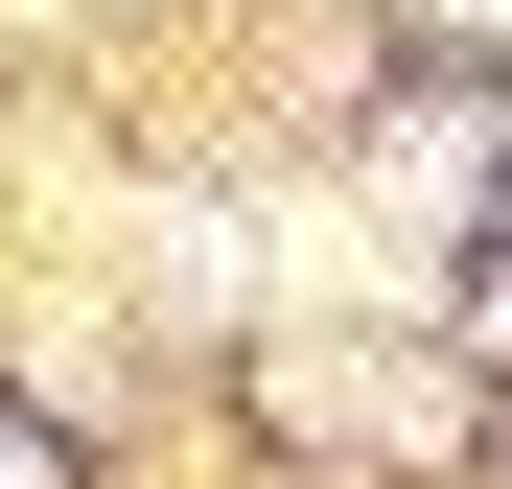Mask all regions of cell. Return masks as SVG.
Instances as JSON below:
<instances>
[{
	"mask_svg": "<svg viewBox=\"0 0 512 489\" xmlns=\"http://www.w3.org/2000/svg\"><path fill=\"white\" fill-rule=\"evenodd\" d=\"M0 489H47V443H24V420H0Z\"/></svg>",
	"mask_w": 512,
	"mask_h": 489,
	"instance_id": "1",
	"label": "cell"
},
{
	"mask_svg": "<svg viewBox=\"0 0 512 489\" xmlns=\"http://www.w3.org/2000/svg\"><path fill=\"white\" fill-rule=\"evenodd\" d=\"M443 24H489V47H512V0H443Z\"/></svg>",
	"mask_w": 512,
	"mask_h": 489,
	"instance_id": "2",
	"label": "cell"
}]
</instances>
